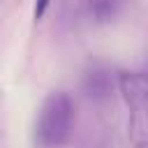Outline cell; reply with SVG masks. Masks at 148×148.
Here are the masks:
<instances>
[{"instance_id":"cell-3","label":"cell","mask_w":148,"mask_h":148,"mask_svg":"<svg viewBox=\"0 0 148 148\" xmlns=\"http://www.w3.org/2000/svg\"><path fill=\"white\" fill-rule=\"evenodd\" d=\"M123 7H125V0H76L79 16L95 25L111 23L113 18H118Z\"/></svg>"},{"instance_id":"cell-1","label":"cell","mask_w":148,"mask_h":148,"mask_svg":"<svg viewBox=\"0 0 148 148\" xmlns=\"http://www.w3.org/2000/svg\"><path fill=\"white\" fill-rule=\"evenodd\" d=\"M74 127V99L65 90H51L32 123L35 148H62Z\"/></svg>"},{"instance_id":"cell-2","label":"cell","mask_w":148,"mask_h":148,"mask_svg":"<svg viewBox=\"0 0 148 148\" xmlns=\"http://www.w3.org/2000/svg\"><path fill=\"white\" fill-rule=\"evenodd\" d=\"M118 90L130 113V141L136 148H148V69L118 72Z\"/></svg>"},{"instance_id":"cell-4","label":"cell","mask_w":148,"mask_h":148,"mask_svg":"<svg viewBox=\"0 0 148 148\" xmlns=\"http://www.w3.org/2000/svg\"><path fill=\"white\" fill-rule=\"evenodd\" d=\"M81 86H83V92L92 99H104L111 95V88H113V76H111V69L102 62H90L86 69H83V79H81Z\"/></svg>"},{"instance_id":"cell-5","label":"cell","mask_w":148,"mask_h":148,"mask_svg":"<svg viewBox=\"0 0 148 148\" xmlns=\"http://www.w3.org/2000/svg\"><path fill=\"white\" fill-rule=\"evenodd\" d=\"M49 7H51V0H35V7H32V18H35V23H39V21L46 16Z\"/></svg>"}]
</instances>
